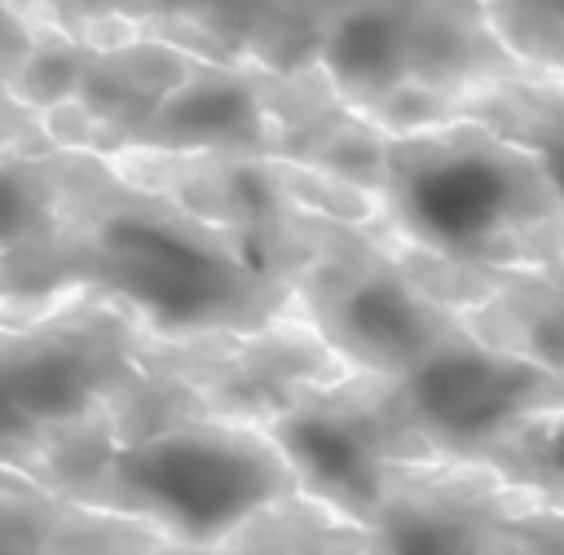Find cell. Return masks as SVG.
I'll list each match as a JSON object with an SVG mask.
<instances>
[{
  "instance_id": "cell-1",
  "label": "cell",
  "mask_w": 564,
  "mask_h": 555,
  "mask_svg": "<svg viewBox=\"0 0 564 555\" xmlns=\"http://www.w3.org/2000/svg\"><path fill=\"white\" fill-rule=\"evenodd\" d=\"M317 220L295 238L225 229L128 181L106 154L70 150L53 229L0 251V300L40 313L70 291H97L163 335L251 330L286 313Z\"/></svg>"
},
{
  "instance_id": "cell-2",
  "label": "cell",
  "mask_w": 564,
  "mask_h": 555,
  "mask_svg": "<svg viewBox=\"0 0 564 555\" xmlns=\"http://www.w3.org/2000/svg\"><path fill=\"white\" fill-rule=\"evenodd\" d=\"M379 225L454 260L494 269H560L555 163L476 119L388 132Z\"/></svg>"
},
{
  "instance_id": "cell-3",
  "label": "cell",
  "mask_w": 564,
  "mask_h": 555,
  "mask_svg": "<svg viewBox=\"0 0 564 555\" xmlns=\"http://www.w3.org/2000/svg\"><path fill=\"white\" fill-rule=\"evenodd\" d=\"M308 57L330 92L379 123L414 132L520 66L485 26L480 0H308ZM551 75V70H546Z\"/></svg>"
},
{
  "instance_id": "cell-4",
  "label": "cell",
  "mask_w": 564,
  "mask_h": 555,
  "mask_svg": "<svg viewBox=\"0 0 564 555\" xmlns=\"http://www.w3.org/2000/svg\"><path fill=\"white\" fill-rule=\"evenodd\" d=\"M291 489H300L295 471L264 427L185 418L145 440L115 445L106 467L70 502L141 520L172 546H216Z\"/></svg>"
},
{
  "instance_id": "cell-5",
  "label": "cell",
  "mask_w": 564,
  "mask_h": 555,
  "mask_svg": "<svg viewBox=\"0 0 564 555\" xmlns=\"http://www.w3.org/2000/svg\"><path fill=\"white\" fill-rule=\"evenodd\" d=\"M150 326L110 295L70 291L0 326V467L26 476L48 427L79 418L137 374Z\"/></svg>"
},
{
  "instance_id": "cell-6",
  "label": "cell",
  "mask_w": 564,
  "mask_h": 555,
  "mask_svg": "<svg viewBox=\"0 0 564 555\" xmlns=\"http://www.w3.org/2000/svg\"><path fill=\"white\" fill-rule=\"evenodd\" d=\"M344 115L348 106L313 66L273 70L260 62L189 57L132 145L308 163Z\"/></svg>"
},
{
  "instance_id": "cell-7",
  "label": "cell",
  "mask_w": 564,
  "mask_h": 555,
  "mask_svg": "<svg viewBox=\"0 0 564 555\" xmlns=\"http://www.w3.org/2000/svg\"><path fill=\"white\" fill-rule=\"evenodd\" d=\"M189 57L194 53L150 35L84 40L31 22V44L4 92L31 106L57 145L115 154L137 141L141 123L181 79Z\"/></svg>"
},
{
  "instance_id": "cell-8",
  "label": "cell",
  "mask_w": 564,
  "mask_h": 555,
  "mask_svg": "<svg viewBox=\"0 0 564 555\" xmlns=\"http://www.w3.org/2000/svg\"><path fill=\"white\" fill-rule=\"evenodd\" d=\"M291 313H300L348 370L405 374L445 335L458 313L432 304L405 282L370 225L317 220V247L291 282Z\"/></svg>"
},
{
  "instance_id": "cell-9",
  "label": "cell",
  "mask_w": 564,
  "mask_h": 555,
  "mask_svg": "<svg viewBox=\"0 0 564 555\" xmlns=\"http://www.w3.org/2000/svg\"><path fill=\"white\" fill-rule=\"evenodd\" d=\"M260 427L282 449L295 485L352 520L370 515L392 463L445 458L414 423L401 379L379 370H344L313 383Z\"/></svg>"
},
{
  "instance_id": "cell-10",
  "label": "cell",
  "mask_w": 564,
  "mask_h": 555,
  "mask_svg": "<svg viewBox=\"0 0 564 555\" xmlns=\"http://www.w3.org/2000/svg\"><path fill=\"white\" fill-rule=\"evenodd\" d=\"M22 18L84 40L150 35L212 62L300 70L308 57V0H9Z\"/></svg>"
},
{
  "instance_id": "cell-11",
  "label": "cell",
  "mask_w": 564,
  "mask_h": 555,
  "mask_svg": "<svg viewBox=\"0 0 564 555\" xmlns=\"http://www.w3.org/2000/svg\"><path fill=\"white\" fill-rule=\"evenodd\" d=\"M397 379L414 423L445 458H467L494 427L524 410L564 405V379L555 370L485 348L463 330V322Z\"/></svg>"
},
{
  "instance_id": "cell-12",
  "label": "cell",
  "mask_w": 564,
  "mask_h": 555,
  "mask_svg": "<svg viewBox=\"0 0 564 555\" xmlns=\"http://www.w3.org/2000/svg\"><path fill=\"white\" fill-rule=\"evenodd\" d=\"M533 502H546V493L507 485L480 463L419 458L383 471V489L366 524L375 555H476L502 515Z\"/></svg>"
},
{
  "instance_id": "cell-13",
  "label": "cell",
  "mask_w": 564,
  "mask_h": 555,
  "mask_svg": "<svg viewBox=\"0 0 564 555\" xmlns=\"http://www.w3.org/2000/svg\"><path fill=\"white\" fill-rule=\"evenodd\" d=\"M163 542L141 520L70 502L0 467V555H159Z\"/></svg>"
},
{
  "instance_id": "cell-14",
  "label": "cell",
  "mask_w": 564,
  "mask_h": 555,
  "mask_svg": "<svg viewBox=\"0 0 564 555\" xmlns=\"http://www.w3.org/2000/svg\"><path fill=\"white\" fill-rule=\"evenodd\" d=\"M159 555H375V537L366 520H352L348 511L291 489L247 515L216 546L163 542Z\"/></svg>"
},
{
  "instance_id": "cell-15",
  "label": "cell",
  "mask_w": 564,
  "mask_h": 555,
  "mask_svg": "<svg viewBox=\"0 0 564 555\" xmlns=\"http://www.w3.org/2000/svg\"><path fill=\"white\" fill-rule=\"evenodd\" d=\"M458 322L485 348L560 374V269H511L480 304L463 308Z\"/></svg>"
},
{
  "instance_id": "cell-16",
  "label": "cell",
  "mask_w": 564,
  "mask_h": 555,
  "mask_svg": "<svg viewBox=\"0 0 564 555\" xmlns=\"http://www.w3.org/2000/svg\"><path fill=\"white\" fill-rule=\"evenodd\" d=\"M454 115L476 119V123L494 128L498 137L555 163V150H560V75H546V70L507 75V79L463 97Z\"/></svg>"
},
{
  "instance_id": "cell-17",
  "label": "cell",
  "mask_w": 564,
  "mask_h": 555,
  "mask_svg": "<svg viewBox=\"0 0 564 555\" xmlns=\"http://www.w3.org/2000/svg\"><path fill=\"white\" fill-rule=\"evenodd\" d=\"M560 414H564V405H542V410H524V414L507 418L467 454V463L489 467L507 485H520V489H533L546 498H564Z\"/></svg>"
},
{
  "instance_id": "cell-18",
  "label": "cell",
  "mask_w": 564,
  "mask_h": 555,
  "mask_svg": "<svg viewBox=\"0 0 564 555\" xmlns=\"http://www.w3.org/2000/svg\"><path fill=\"white\" fill-rule=\"evenodd\" d=\"M66 145L0 163V251L53 229L66 181Z\"/></svg>"
},
{
  "instance_id": "cell-19",
  "label": "cell",
  "mask_w": 564,
  "mask_h": 555,
  "mask_svg": "<svg viewBox=\"0 0 564 555\" xmlns=\"http://www.w3.org/2000/svg\"><path fill=\"white\" fill-rule=\"evenodd\" d=\"M480 13L494 40L520 66L560 75V44H564L560 0H480Z\"/></svg>"
},
{
  "instance_id": "cell-20",
  "label": "cell",
  "mask_w": 564,
  "mask_h": 555,
  "mask_svg": "<svg viewBox=\"0 0 564 555\" xmlns=\"http://www.w3.org/2000/svg\"><path fill=\"white\" fill-rule=\"evenodd\" d=\"M476 555H564V502H533L502 515Z\"/></svg>"
},
{
  "instance_id": "cell-21",
  "label": "cell",
  "mask_w": 564,
  "mask_h": 555,
  "mask_svg": "<svg viewBox=\"0 0 564 555\" xmlns=\"http://www.w3.org/2000/svg\"><path fill=\"white\" fill-rule=\"evenodd\" d=\"M26 44H31V22H26L9 0H0V88L13 79V70H18Z\"/></svg>"
}]
</instances>
